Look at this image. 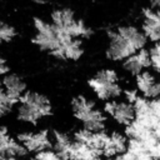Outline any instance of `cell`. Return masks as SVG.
Listing matches in <instances>:
<instances>
[{
    "label": "cell",
    "mask_w": 160,
    "mask_h": 160,
    "mask_svg": "<svg viewBox=\"0 0 160 160\" xmlns=\"http://www.w3.org/2000/svg\"><path fill=\"white\" fill-rule=\"evenodd\" d=\"M34 35L31 41L41 51L66 61L79 60L84 51V40L65 35L49 20L34 18Z\"/></svg>",
    "instance_id": "cell-1"
},
{
    "label": "cell",
    "mask_w": 160,
    "mask_h": 160,
    "mask_svg": "<svg viewBox=\"0 0 160 160\" xmlns=\"http://www.w3.org/2000/svg\"><path fill=\"white\" fill-rule=\"evenodd\" d=\"M146 38L136 25L125 24L109 32L106 44V56L112 61L122 62L125 59L146 48Z\"/></svg>",
    "instance_id": "cell-2"
},
{
    "label": "cell",
    "mask_w": 160,
    "mask_h": 160,
    "mask_svg": "<svg viewBox=\"0 0 160 160\" xmlns=\"http://www.w3.org/2000/svg\"><path fill=\"white\" fill-rule=\"evenodd\" d=\"M70 110L74 119L81 125V129L90 132L106 131L108 115L92 98L79 94L70 101Z\"/></svg>",
    "instance_id": "cell-3"
},
{
    "label": "cell",
    "mask_w": 160,
    "mask_h": 160,
    "mask_svg": "<svg viewBox=\"0 0 160 160\" xmlns=\"http://www.w3.org/2000/svg\"><path fill=\"white\" fill-rule=\"evenodd\" d=\"M54 112L51 100L42 92L28 90L15 106V115L20 122L38 125Z\"/></svg>",
    "instance_id": "cell-4"
},
{
    "label": "cell",
    "mask_w": 160,
    "mask_h": 160,
    "mask_svg": "<svg viewBox=\"0 0 160 160\" xmlns=\"http://www.w3.org/2000/svg\"><path fill=\"white\" fill-rule=\"evenodd\" d=\"M88 85L98 100L109 102L115 99L122 98L124 86L120 74L111 68L98 70L89 78Z\"/></svg>",
    "instance_id": "cell-5"
},
{
    "label": "cell",
    "mask_w": 160,
    "mask_h": 160,
    "mask_svg": "<svg viewBox=\"0 0 160 160\" xmlns=\"http://www.w3.org/2000/svg\"><path fill=\"white\" fill-rule=\"evenodd\" d=\"M49 21L65 35L75 39L84 40L91 32L90 28L85 24V21L78 18L74 10L70 8L60 6V8L52 9V11L50 12Z\"/></svg>",
    "instance_id": "cell-6"
},
{
    "label": "cell",
    "mask_w": 160,
    "mask_h": 160,
    "mask_svg": "<svg viewBox=\"0 0 160 160\" xmlns=\"http://www.w3.org/2000/svg\"><path fill=\"white\" fill-rule=\"evenodd\" d=\"M104 111L109 119H111L120 128H129L136 120V106L126 98H119L112 101L105 102Z\"/></svg>",
    "instance_id": "cell-7"
},
{
    "label": "cell",
    "mask_w": 160,
    "mask_h": 160,
    "mask_svg": "<svg viewBox=\"0 0 160 160\" xmlns=\"http://www.w3.org/2000/svg\"><path fill=\"white\" fill-rule=\"evenodd\" d=\"M130 141L128 135L121 130L101 132L99 141V152L102 159H116L124 155L129 149Z\"/></svg>",
    "instance_id": "cell-8"
},
{
    "label": "cell",
    "mask_w": 160,
    "mask_h": 160,
    "mask_svg": "<svg viewBox=\"0 0 160 160\" xmlns=\"http://www.w3.org/2000/svg\"><path fill=\"white\" fill-rule=\"evenodd\" d=\"M15 136L29 155H36L42 151L51 150V131L48 129L25 130L18 132Z\"/></svg>",
    "instance_id": "cell-9"
},
{
    "label": "cell",
    "mask_w": 160,
    "mask_h": 160,
    "mask_svg": "<svg viewBox=\"0 0 160 160\" xmlns=\"http://www.w3.org/2000/svg\"><path fill=\"white\" fill-rule=\"evenodd\" d=\"M134 89L144 100H160V71L150 68L136 75L134 78Z\"/></svg>",
    "instance_id": "cell-10"
},
{
    "label": "cell",
    "mask_w": 160,
    "mask_h": 160,
    "mask_svg": "<svg viewBox=\"0 0 160 160\" xmlns=\"http://www.w3.org/2000/svg\"><path fill=\"white\" fill-rule=\"evenodd\" d=\"M51 150L60 160H74L76 151L74 135L61 130L51 131Z\"/></svg>",
    "instance_id": "cell-11"
},
{
    "label": "cell",
    "mask_w": 160,
    "mask_h": 160,
    "mask_svg": "<svg viewBox=\"0 0 160 160\" xmlns=\"http://www.w3.org/2000/svg\"><path fill=\"white\" fill-rule=\"evenodd\" d=\"M26 155V151L20 145L16 136H14L5 125L0 124V159L21 160Z\"/></svg>",
    "instance_id": "cell-12"
},
{
    "label": "cell",
    "mask_w": 160,
    "mask_h": 160,
    "mask_svg": "<svg viewBox=\"0 0 160 160\" xmlns=\"http://www.w3.org/2000/svg\"><path fill=\"white\" fill-rule=\"evenodd\" d=\"M151 64H152L151 51L148 48H145V49H141L138 52L132 54L128 59H125L121 62V66H122L125 72H128L129 75L135 78L136 75L141 74L142 71L150 69Z\"/></svg>",
    "instance_id": "cell-13"
},
{
    "label": "cell",
    "mask_w": 160,
    "mask_h": 160,
    "mask_svg": "<svg viewBox=\"0 0 160 160\" xmlns=\"http://www.w3.org/2000/svg\"><path fill=\"white\" fill-rule=\"evenodd\" d=\"M140 29L148 41L160 44V9L145 10Z\"/></svg>",
    "instance_id": "cell-14"
},
{
    "label": "cell",
    "mask_w": 160,
    "mask_h": 160,
    "mask_svg": "<svg viewBox=\"0 0 160 160\" xmlns=\"http://www.w3.org/2000/svg\"><path fill=\"white\" fill-rule=\"evenodd\" d=\"M0 82H1V86L5 90V92L9 95V98L12 101H15L16 104L28 91L25 79L16 72L10 71L9 74H6L4 78L0 79Z\"/></svg>",
    "instance_id": "cell-15"
},
{
    "label": "cell",
    "mask_w": 160,
    "mask_h": 160,
    "mask_svg": "<svg viewBox=\"0 0 160 160\" xmlns=\"http://www.w3.org/2000/svg\"><path fill=\"white\" fill-rule=\"evenodd\" d=\"M18 35V31L14 25L2 20L0 18V44H8L12 41Z\"/></svg>",
    "instance_id": "cell-16"
},
{
    "label": "cell",
    "mask_w": 160,
    "mask_h": 160,
    "mask_svg": "<svg viewBox=\"0 0 160 160\" xmlns=\"http://www.w3.org/2000/svg\"><path fill=\"white\" fill-rule=\"evenodd\" d=\"M15 106H16V102L9 98V95L5 92V90L2 89L1 82H0V119L5 118L8 114H10Z\"/></svg>",
    "instance_id": "cell-17"
},
{
    "label": "cell",
    "mask_w": 160,
    "mask_h": 160,
    "mask_svg": "<svg viewBox=\"0 0 160 160\" xmlns=\"http://www.w3.org/2000/svg\"><path fill=\"white\" fill-rule=\"evenodd\" d=\"M10 72V66L6 61V59L0 54V79L4 78L6 74Z\"/></svg>",
    "instance_id": "cell-18"
},
{
    "label": "cell",
    "mask_w": 160,
    "mask_h": 160,
    "mask_svg": "<svg viewBox=\"0 0 160 160\" xmlns=\"http://www.w3.org/2000/svg\"><path fill=\"white\" fill-rule=\"evenodd\" d=\"M21 160H40L39 158H36L35 155H29V156H25L24 159H21Z\"/></svg>",
    "instance_id": "cell-19"
},
{
    "label": "cell",
    "mask_w": 160,
    "mask_h": 160,
    "mask_svg": "<svg viewBox=\"0 0 160 160\" xmlns=\"http://www.w3.org/2000/svg\"><path fill=\"white\" fill-rule=\"evenodd\" d=\"M158 160H160V159H158Z\"/></svg>",
    "instance_id": "cell-20"
}]
</instances>
